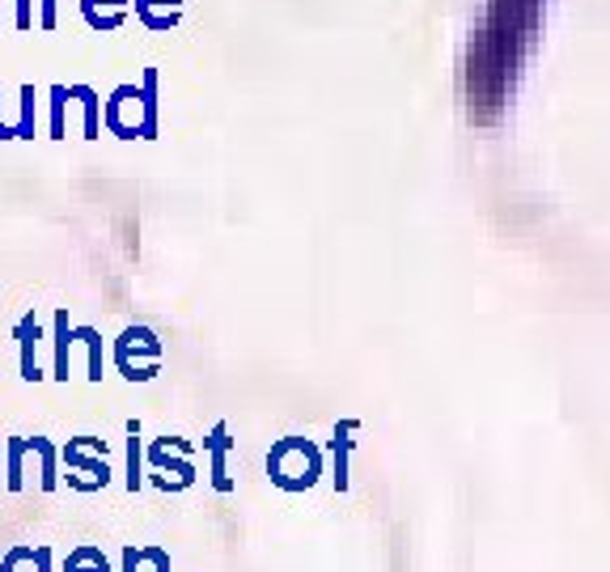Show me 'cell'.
I'll list each match as a JSON object with an SVG mask.
<instances>
[{"label":"cell","instance_id":"obj_1","mask_svg":"<svg viewBox=\"0 0 610 572\" xmlns=\"http://www.w3.org/2000/svg\"><path fill=\"white\" fill-rule=\"evenodd\" d=\"M161 73L145 68V77L115 85L111 98L102 102V128L119 140H157V115H161Z\"/></svg>","mask_w":610,"mask_h":572},{"label":"cell","instance_id":"obj_2","mask_svg":"<svg viewBox=\"0 0 610 572\" xmlns=\"http://www.w3.org/2000/svg\"><path fill=\"white\" fill-rule=\"evenodd\" d=\"M322 475H327L322 450L310 437H284L267 450V479H272V488H280V492H289V496L310 492V488H318Z\"/></svg>","mask_w":610,"mask_h":572},{"label":"cell","instance_id":"obj_3","mask_svg":"<svg viewBox=\"0 0 610 572\" xmlns=\"http://www.w3.org/2000/svg\"><path fill=\"white\" fill-rule=\"evenodd\" d=\"M145 462L157 471L153 484L161 492H187L195 484V445L187 437H157L145 450Z\"/></svg>","mask_w":610,"mask_h":572},{"label":"cell","instance_id":"obj_4","mask_svg":"<svg viewBox=\"0 0 610 572\" xmlns=\"http://www.w3.org/2000/svg\"><path fill=\"white\" fill-rule=\"evenodd\" d=\"M111 361L128 382H153L161 373V339L153 335V327H128L115 339Z\"/></svg>","mask_w":610,"mask_h":572},{"label":"cell","instance_id":"obj_5","mask_svg":"<svg viewBox=\"0 0 610 572\" xmlns=\"http://www.w3.org/2000/svg\"><path fill=\"white\" fill-rule=\"evenodd\" d=\"M56 458L64 462V471L68 475H85L81 484H77V492H98V488H106L111 484V462H106V441H98V437H73L64 445V450H56ZM68 479V484H73Z\"/></svg>","mask_w":610,"mask_h":572},{"label":"cell","instance_id":"obj_6","mask_svg":"<svg viewBox=\"0 0 610 572\" xmlns=\"http://www.w3.org/2000/svg\"><path fill=\"white\" fill-rule=\"evenodd\" d=\"M233 445H238V441L229 437V424L225 420L212 424V433L204 441V454H208V484L217 488L221 496L233 492V475H229V450H233Z\"/></svg>","mask_w":610,"mask_h":572},{"label":"cell","instance_id":"obj_7","mask_svg":"<svg viewBox=\"0 0 610 572\" xmlns=\"http://www.w3.org/2000/svg\"><path fill=\"white\" fill-rule=\"evenodd\" d=\"M13 339H17V369H22V378H26V382H43V378H47V373L39 369L43 327H39V318H34V310L17 318V327H13Z\"/></svg>","mask_w":610,"mask_h":572},{"label":"cell","instance_id":"obj_8","mask_svg":"<svg viewBox=\"0 0 610 572\" xmlns=\"http://www.w3.org/2000/svg\"><path fill=\"white\" fill-rule=\"evenodd\" d=\"M73 327H68V310H56L51 314V373L47 378L56 382H68V373H73Z\"/></svg>","mask_w":610,"mask_h":572},{"label":"cell","instance_id":"obj_9","mask_svg":"<svg viewBox=\"0 0 610 572\" xmlns=\"http://www.w3.org/2000/svg\"><path fill=\"white\" fill-rule=\"evenodd\" d=\"M356 420H339L335 433H331V484L335 492H348L352 488V475H348V462H352V437H356Z\"/></svg>","mask_w":610,"mask_h":572},{"label":"cell","instance_id":"obj_10","mask_svg":"<svg viewBox=\"0 0 610 572\" xmlns=\"http://www.w3.org/2000/svg\"><path fill=\"white\" fill-rule=\"evenodd\" d=\"M0 572H56V556L47 543H17L0 556Z\"/></svg>","mask_w":610,"mask_h":572},{"label":"cell","instance_id":"obj_11","mask_svg":"<svg viewBox=\"0 0 610 572\" xmlns=\"http://www.w3.org/2000/svg\"><path fill=\"white\" fill-rule=\"evenodd\" d=\"M128 9H136V17L153 34H166L178 26V17H183V0H128Z\"/></svg>","mask_w":610,"mask_h":572},{"label":"cell","instance_id":"obj_12","mask_svg":"<svg viewBox=\"0 0 610 572\" xmlns=\"http://www.w3.org/2000/svg\"><path fill=\"white\" fill-rule=\"evenodd\" d=\"M81 17L89 30L111 34L123 26V17H128V0H81Z\"/></svg>","mask_w":610,"mask_h":572},{"label":"cell","instance_id":"obj_13","mask_svg":"<svg viewBox=\"0 0 610 572\" xmlns=\"http://www.w3.org/2000/svg\"><path fill=\"white\" fill-rule=\"evenodd\" d=\"M26 458H34L39 467V488L43 492H56L60 488V458H56V445L47 437H26Z\"/></svg>","mask_w":610,"mask_h":572},{"label":"cell","instance_id":"obj_14","mask_svg":"<svg viewBox=\"0 0 610 572\" xmlns=\"http://www.w3.org/2000/svg\"><path fill=\"white\" fill-rule=\"evenodd\" d=\"M68 98L81 102V136L98 140L102 136V98L94 85H68Z\"/></svg>","mask_w":610,"mask_h":572},{"label":"cell","instance_id":"obj_15","mask_svg":"<svg viewBox=\"0 0 610 572\" xmlns=\"http://www.w3.org/2000/svg\"><path fill=\"white\" fill-rule=\"evenodd\" d=\"M123 488L128 492L145 488V441H140V420H128V475H123Z\"/></svg>","mask_w":610,"mask_h":572},{"label":"cell","instance_id":"obj_16","mask_svg":"<svg viewBox=\"0 0 610 572\" xmlns=\"http://www.w3.org/2000/svg\"><path fill=\"white\" fill-rule=\"evenodd\" d=\"M60 572H115V568H111V560H106V551H102V547L81 543V547L68 551V560H64Z\"/></svg>","mask_w":610,"mask_h":572},{"label":"cell","instance_id":"obj_17","mask_svg":"<svg viewBox=\"0 0 610 572\" xmlns=\"http://www.w3.org/2000/svg\"><path fill=\"white\" fill-rule=\"evenodd\" d=\"M73 339L85 344V356H89V382H102V331L98 327H73Z\"/></svg>","mask_w":610,"mask_h":572},{"label":"cell","instance_id":"obj_18","mask_svg":"<svg viewBox=\"0 0 610 572\" xmlns=\"http://www.w3.org/2000/svg\"><path fill=\"white\" fill-rule=\"evenodd\" d=\"M47 136L64 140L68 136V85H51V119H47Z\"/></svg>","mask_w":610,"mask_h":572},{"label":"cell","instance_id":"obj_19","mask_svg":"<svg viewBox=\"0 0 610 572\" xmlns=\"http://www.w3.org/2000/svg\"><path fill=\"white\" fill-rule=\"evenodd\" d=\"M39 136V115H34V85H22V115L13 123V140H34Z\"/></svg>","mask_w":610,"mask_h":572},{"label":"cell","instance_id":"obj_20","mask_svg":"<svg viewBox=\"0 0 610 572\" xmlns=\"http://www.w3.org/2000/svg\"><path fill=\"white\" fill-rule=\"evenodd\" d=\"M140 564H153V572H170V551L166 547H157V543H145L140 547Z\"/></svg>","mask_w":610,"mask_h":572},{"label":"cell","instance_id":"obj_21","mask_svg":"<svg viewBox=\"0 0 610 572\" xmlns=\"http://www.w3.org/2000/svg\"><path fill=\"white\" fill-rule=\"evenodd\" d=\"M13 5H17V17H13L17 30H30L34 26V0H13Z\"/></svg>","mask_w":610,"mask_h":572},{"label":"cell","instance_id":"obj_22","mask_svg":"<svg viewBox=\"0 0 610 572\" xmlns=\"http://www.w3.org/2000/svg\"><path fill=\"white\" fill-rule=\"evenodd\" d=\"M56 5L60 0H39V30H56Z\"/></svg>","mask_w":610,"mask_h":572},{"label":"cell","instance_id":"obj_23","mask_svg":"<svg viewBox=\"0 0 610 572\" xmlns=\"http://www.w3.org/2000/svg\"><path fill=\"white\" fill-rule=\"evenodd\" d=\"M119 572H140V547H136V543L123 547V556H119Z\"/></svg>","mask_w":610,"mask_h":572},{"label":"cell","instance_id":"obj_24","mask_svg":"<svg viewBox=\"0 0 610 572\" xmlns=\"http://www.w3.org/2000/svg\"><path fill=\"white\" fill-rule=\"evenodd\" d=\"M0 140H13V123L5 119V111H0Z\"/></svg>","mask_w":610,"mask_h":572}]
</instances>
